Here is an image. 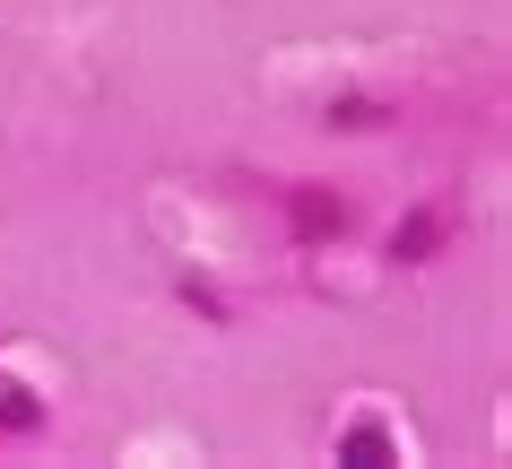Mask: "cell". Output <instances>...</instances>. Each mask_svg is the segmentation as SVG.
<instances>
[{
  "label": "cell",
  "instance_id": "6da1fadb",
  "mask_svg": "<svg viewBox=\"0 0 512 469\" xmlns=\"http://www.w3.org/2000/svg\"><path fill=\"white\" fill-rule=\"evenodd\" d=\"M278 218H287V244H296V252H339L356 235V192H348V183H313V174H296V183H278Z\"/></svg>",
  "mask_w": 512,
  "mask_h": 469
},
{
  "label": "cell",
  "instance_id": "7a4b0ae2",
  "mask_svg": "<svg viewBox=\"0 0 512 469\" xmlns=\"http://www.w3.org/2000/svg\"><path fill=\"white\" fill-rule=\"evenodd\" d=\"M330 461H348V469H400V461H408L400 417L374 409V400H356V409L330 426Z\"/></svg>",
  "mask_w": 512,
  "mask_h": 469
},
{
  "label": "cell",
  "instance_id": "3957f363",
  "mask_svg": "<svg viewBox=\"0 0 512 469\" xmlns=\"http://www.w3.org/2000/svg\"><path fill=\"white\" fill-rule=\"evenodd\" d=\"M452 226H460V218L443 209V200H417V209H408V218L391 226V270H426L434 252L452 244Z\"/></svg>",
  "mask_w": 512,
  "mask_h": 469
},
{
  "label": "cell",
  "instance_id": "277c9868",
  "mask_svg": "<svg viewBox=\"0 0 512 469\" xmlns=\"http://www.w3.org/2000/svg\"><path fill=\"white\" fill-rule=\"evenodd\" d=\"M44 426H53V400L18 374H0V443H35Z\"/></svg>",
  "mask_w": 512,
  "mask_h": 469
},
{
  "label": "cell",
  "instance_id": "5b68a950",
  "mask_svg": "<svg viewBox=\"0 0 512 469\" xmlns=\"http://www.w3.org/2000/svg\"><path fill=\"white\" fill-rule=\"evenodd\" d=\"M322 122H330V131H382V122H391V105H382V96H365V87H348V96H330V105H322Z\"/></svg>",
  "mask_w": 512,
  "mask_h": 469
},
{
  "label": "cell",
  "instance_id": "8992f818",
  "mask_svg": "<svg viewBox=\"0 0 512 469\" xmlns=\"http://www.w3.org/2000/svg\"><path fill=\"white\" fill-rule=\"evenodd\" d=\"M183 304H200V313H209V322H226V296H217L209 278H183Z\"/></svg>",
  "mask_w": 512,
  "mask_h": 469
}]
</instances>
